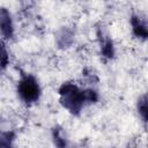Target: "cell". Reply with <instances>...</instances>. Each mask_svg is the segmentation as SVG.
I'll return each instance as SVG.
<instances>
[{
    "mask_svg": "<svg viewBox=\"0 0 148 148\" xmlns=\"http://www.w3.org/2000/svg\"><path fill=\"white\" fill-rule=\"evenodd\" d=\"M52 136H53V142L57 148H68V141L62 132L61 128L54 127L52 131Z\"/></svg>",
    "mask_w": 148,
    "mask_h": 148,
    "instance_id": "cell-5",
    "label": "cell"
},
{
    "mask_svg": "<svg viewBox=\"0 0 148 148\" xmlns=\"http://www.w3.org/2000/svg\"><path fill=\"white\" fill-rule=\"evenodd\" d=\"M0 31L5 38H12L14 35V25L10 13L3 7H0Z\"/></svg>",
    "mask_w": 148,
    "mask_h": 148,
    "instance_id": "cell-3",
    "label": "cell"
},
{
    "mask_svg": "<svg viewBox=\"0 0 148 148\" xmlns=\"http://www.w3.org/2000/svg\"><path fill=\"white\" fill-rule=\"evenodd\" d=\"M98 99L97 91L90 88L81 89L73 82L62 83L59 88L60 104L72 114L77 116L88 103H95Z\"/></svg>",
    "mask_w": 148,
    "mask_h": 148,
    "instance_id": "cell-1",
    "label": "cell"
},
{
    "mask_svg": "<svg viewBox=\"0 0 148 148\" xmlns=\"http://www.w3.org/2000/svg\"><path fill=\"white\" fill-rule=\"evenodd\" d=\"M15 135L10 131H0V148H13Z\"/></svg>",
    "mask_w": 148,
    "mask_h": 148,
    "instance_id": "cell-6",
    "label": "cell"
},
{
    "mask_svg": "<svg viewBox=\"0 0 148 148\" xmlns=\"http://www.w3.org/2000/svg\"><path fill=\"white\" fill-rule=\"evenodd\" d=\"M17 94L24 103H36L40 97V87L36 77L31 74L22 75L17 83Z\"/></svg>",
    "mask_w": 148,
    "mask_h": 148,
    "instance_id": "cell-2",
    "label": "cell"
},
{
    "mask_svg": "<svg viewBox=\"0 0 148 148\" xmlns=\"http://www.w3.org/2000/svg\"><path fill=\"white\" fill-rule=\"evenodd\" d=\"M101 52L103 54V57L111 59L114 56V47H113V43L110 38H104L101 43Z\"/></svg>",
    "mask_w": 148,
    "mask_h": 148,
    "instance_id": "cell-7",
    "label": "cell"
},
{
    "mask_svg": "<svg viewBox=\"0 0 148 148\" xmlns=\"http://www.w3.org/2000/svg\"><path fill=\"white\" fill-rule=\"evenodd\" d=\"M147 110H148V108H147V96L143 95L138 101V111H139V114L141 116V118L145 123L147 121V116H148Z\"/></svg>",
    "mask_w": 148,
    "mask_h": 148,
    "instance_id": "cell-9",
    "label": "cell"
},
{
    "mask_svg": "<svg viewBox=\"0 0 148 148\" xmlns=\"http://www.w3.org/2000/svg\"><path fill=\"white\" fill-rule=\"evenodd\" d=\"M9 62V56H8V51L6 49V45L3 43V40L0 39V72L3 71Z\"/></svg>",
    "mask_w": 148,
    "mask_h": 148,
    "instance_id": "cell-8",
    "label": "cell"
},
{
    "mask_svg": "<svg viewBox=\"0 0 148 148\" xmlns=\"http://www.w3.org/2000/svg\"><path fill=\"white\" fill-rule=\"evenodd\" d=\"M131 25L132 30L135 37L141 38V39H147L148 37V30H147V24L146 22L138 15H133L131 17Z\"/></svg>",
    "mask_w": 148,
    "mask_h": 148,
    "instance_id": "cell-4",
    "label": "cell"
}]
</instances>
